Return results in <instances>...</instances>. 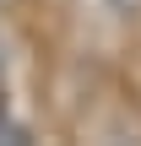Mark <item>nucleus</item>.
Returning a JSON list of instances; mask_svg holds the SVG:
<instances>
[{"label": "nucleus", "mask_w": 141, "mask_h": 146, "mask_svg": "<svg viewBox=\"0 0 141 146\" xmlns=\"http://www.w3.org/2000/svg\"><path fill=\"white\" fill-rule=\"evenodd\" d=\"M5 141H16V130H11V125L0 119V146H5Z\"/></svg>", "instance_id": "1"}]
</instances>
